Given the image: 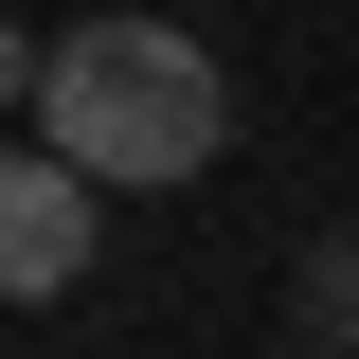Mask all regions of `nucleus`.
Wrapping results in <instances>:
<instances>
[{
    "instance_id": "f257e3e1",
    "label": "nucleus",
    "mask_w": 359,
    "mask_h": 359,
    "mask_svg": "<svg viewBox=\"0 0 359 359\" xmlns=\"http://www.w3.org/2000/svg\"><path fill=\"white\" fill-rule=\"evenodd\" d=\"M233 126V90L198 36H162V18H90V36L36 54V144L72 180H108V198H162V180H198Z\"/></svg>"
},
{
    "instance_id": "f03ea898",
    "label": "nucleus",
    "mask_w": 359,
    "mask_h": 359,
    "mask_svg": "<svg viewBox=\"0 0 359 359\" xmlns=\"http://www.w3.org/2000/svg\"><path fill=\"white\" fill-rule=\"evenodd\" d=\"M90 198H108V180H72L54 144H18V180H0V287H18V306H54L90 269Z\"/></svg>"
},
{
    "instance_id": "7ed1b4c3",
    "label": "nucleus",
    "mask_w": 359,
    "mask_h": 359,
    "mask_svg": "<svg viewBox=\"0 0 359 359\" xmlns=\"http://www.w3.org/2000/svg\"><path fill=\"white\" fill-rule=\"evenodd\" d=\"M306 323H323V341H359V233H341V252H306Z\"/></svg>"
}]
</instances>
